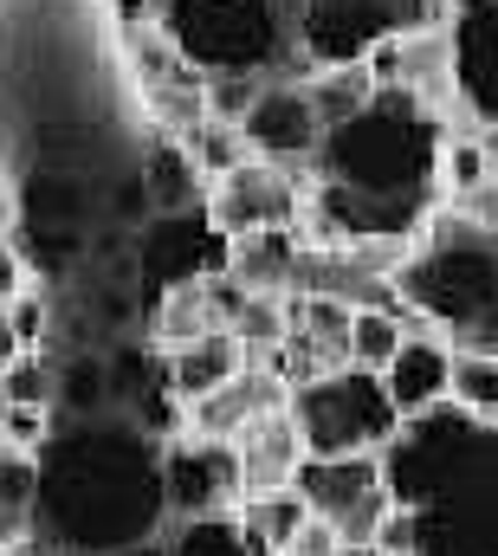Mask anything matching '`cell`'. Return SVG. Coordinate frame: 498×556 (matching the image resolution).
<instances>
[{
    "mask_svg": "<svg viewBox=\"0 0 498 556\" xmlns=\"http://www.w3.org/2000/svg\"><path fill=\"white\" fill-rule=\"evenodd\" d=\"M453 130L460 117L375 91L363 117L324 130L304 168V240L318 247L414 240L440 214V149Z\"/></svg>",
    "mask_w": 498,
    "mask_h": 556,
    "instance_id": "6da1fadb",
    "label": "cell"
},
{
    "mask_svg": "<svg viewBox=\"0 0 498 556\" xmlns=\"http://www.w3.org/2000/svg\"><path fill=\"white\" fill-rule=\"evenodd\" d=\"M162 446L129 415L59 420L39 453L33 531H46L72 556H111L162 538Z\"/></svg>",
    "mask_w": 498,
    "mask_h": 556,
    "instance_id": "7a4b0ae2",
    "label": "cell"
},
{
    "mask_svg": "<svg viewBox=\"0 0 498 556\" xmlns=\"http://www.w3.org/2000/svg\"><path fill=\"white\" fill-rule=\"evenodd\" d=\"M395 304H408L447 350L498 356V227L440 207L395 266Z\"/></svg>",
    "mask_w": 498,
    "mask_h": 556,
    "instance_id": "3957f363",
    "label": "cell"
},
{
    "mask_svg": "<svg viewBox=\"0 0 498 556\" xmlns=\"http://www.w3.org/2000/svg\"><path fill=\"white\" fill-rule=\"evenodd\" d=\"M149 13L195 78H311L298 52V0H149Z\"/></svg>",
    "mask_w": 498,
    "mask_h": 556,
    "instance_id": "277c9868",
    "label": "cell"
},
{
    "mask_svg": "<svg viewBox=\"0 0 498 556\" xmlns=\"http://www.w3.org/2000/svg\"><path fill=\"white\" fill-rule=\"evenodd\" d=\"M285 415L304 453H388V440L401 433L375 369H331L318 382H298Z\"/></svg>",
    "mask_w": 498,
    "mask_h": 556,
    "instance_id": "5b68a950",
    "label": "cell"
},
{
    "mask_svg": "<svg viewBox=\"0 0 498 556\" xmlns=\"http://www.w3.org/2000/svg\"><path fill=\"white\" fill-rule=\"evenodd\" d=\"M227 233L214 227L208 207H188V214H149L136 233H129V266H136V298L142 311L182 285H208V278H227Z\"/></svg>",
    "mask_w": 498,
    "mask_h": 556,
    "instance_id": "8992f818",
    "label": "cell"
},
{
    "mask_svg": "<svg viewBox=\"0 0 498 556\" xmlns=\"http://www.w3.org/2000/svg\"><path fill=\"white\" fill-rule=\"evenodd\" d=\"M291 492L337 531V544H375L388 525V485H382V453H304L291 472Z\"/></svg>",
    "mask_w": 498,
    "mask_h": 556,
    "instance_id": "52a82bcc",
    "label": "cell"
},
{
    "mask_svg": "<svg viewBox=\"0 0 498 556\" xmlns=\"http://www.w3.org/2000/svg\"><path fill=\"white\" fill-rule=\"evenodd\" d=\"M208 214H214V227L227 240H247V233H304V168L247 155L240 168H227L208 188Z\"/></svg>",
    "mask_w": 498,
    "mask_h": 556,
    "instance_id": "ba28073f",
    "label": "cell"
},
{
    "mask_svg": "<svg viewBox=\"0 0 498 556\" xmlns=\"http://www.w3.org/2000/svg\"><path fill=\"white\" fill-rule=\"evenodd\" d=\"M440 39H447V65H453V111L473 117L493 137L498 130V0H453Z\"/></svg>",
    "mask_w": 498,
    "mask_h": 556,
    "instance_id": "9c48e42d",
    "label": "cell"
},
{
    "mask_svg": "<svg viewBox=\"0 0 498 556\" xmlns=\"http://www.w3.org/2000/svg\"><path fill=\"white\" fill-rule=\"evenodd\" d=\"M247 498L240 485V459L227 440H201V433H175L162 446V505L169 518H208V511H234Z\"/></svg>",
    "mask_w": 498,
    "mask_h": 556,
    "instance_id": "30bf717a",
    "label": "cell"
},
{
    "mask_svg": "<svg viewBox=\"0 0 498 556\" xmlns=\"http://www.w3.org/2000/svg\"><path fill=\"white\" fill-rule=\"evenodd\" d=\"M285 376V389L318 382L331 369H350V311L331 298H285V337L272 356H252Z\"/></svg>",
    "mask_w": 498,
    "mask_h": 556,
    "instance_id": "8fae6325",
    "label": "cell"
},
{
    "mask_svg": "<svg viewBox=\"0 0 498 556\" xmlns=\"http://www.w3.org/2000/svg\"><path fill=\"white\" fill-rule=\"evenodd\" d=\"M234 130L247 142V155L285 162V168H311V155L324 142V124H318L304 85H259V98L247 104V117Z\"/></svg>",
    "mask_w": 498,
    "mask_h": 556,
    "instance_id": "7c38bea8",
    "label": "cell"
},
{
    "mask_svg": "<svg viewBox=\"0 0 498 556\" xmlns=\"http://www.w3.org/2000/svg\"><path fill=\"white\" fill-rule=\"evenodd\" d=\"M291 402V389H285V376L278 369H265V363H252L247 356V369L227 382V389H214L208 402H195L188 408V433H201V440H240L252 420H265V415H278Z\"/></svg>",
    "mask_w": 498,
    "mask_h": 556,
    "instance_id": "4fadbf2b",
    "label": "cell"
},
{
    "mask_svg": "<svg viewBox=\"0 0 498 556\" xmlns=\"http://www.w3.org/2000/svg\"><path fill=\"white\" fill-rule=\"evenodd\" d=\"M447 376H453V350L440 337H408L395 350V363L382 369V395H388L395 420L408 427V420L447 408Z\"/></svg>",
    "mask_w": 498,
    "mask_h": 556,
    "instance_id": "5bb4252c",
    "label": "cell"
},
{
    "mask_svg": "<svg viewBox=\"0 0 498 556\" xmlns=\"http://www.w3.org/2000/svg\"><path fill=\"white\" fill-rule=\"evenodd\" d=\"M240 369H247V350H240L227 330H214V337H195V343H175V350H162V389H169L182 408L208 402V395H214V389H227Z\"/></svg>",
    "mask_w": 498,
    "mask_h": 556,
    "instance_id": "9a60e30c",
    "label": "cell"
},
{
    "mask_svg": "<svg viewBox=\"0 0 498 556\" xmlns=\"http://www.w3.org/2000/svg\"><path fill=\"white\" fill-rule=\"evenodd\" d=\"M234 459H240V485H247V498H259V492H285L291 472L304 466V440H298L291 415L278 408V415L252 420L247 433L234 440Z\"/></svg>",
    "mask_w": 498,
    "mask_h": 556,
    "instance_id": "2e32d148",
    "label": "cell"
},
{
    "mask_svg": "<svg viewBox=\"0 0 498 556\" xmlns=\"http://www.w3.org/2000/svg\"><path fill=\"white\" fill-rule=\"evenodd\" d=\"M298 253H304V233H247L227 247V278L247 298H291Z\"/></svg>",
    "mask_w": 498,
    "mask_h": 556,
    "instance_id": "e0dca14e",
    "label": "cell"
},
{
    "mask_svg": "<svg viewBox=\"0 0 498 556\" xmlns=\"http://www.w3.org/2000/svg\"><path fill=\"white\" fill-rule=\"evenodd\" d=\"M142 194H149V214H188V207H208V175L195 168V155L175 137H155L142 155Z\"/></svg>",
    "mask_w": 498,
    "mask_h": 556,
    "instance_id": "ac0fdd59",
    "label": "cell"
},
{
    "mask_svg": "<svg viewBox=\"0 0 498 556\" xmlns=\"http://www.w3.org/2000/svg\"><path fill=\"white\" fill-rule=\"evenodd\" d=\"M304 98H311V111H318V124L324 130H337V124H350V117H363L375 104V78L363 59H350V65H318L311 78H304Z\"/></svg>",
    "mask_w": 498,
    "mask_h": 556,
    "instance_id": "d6986e66",
    "label": "cell"
},
{
    "mask_svg": "<svg viewBox=\"0 0 498 556\" xmlns=\"http://www.w3.org/2000/svg\"><path fill=\"white\" fill-rule=\"evenodd\" d=\"M98 415H111L104 350H65L59 356V420H98Z\"/></svg>",
    "mask_w": 498,
    "mask_h": 556,
    "instance_id": "ffe728a7",
    "label": "cell"
},
{
    "mask_svg": "<svg viewBox=\"0 0 498 556\" xmlns=\"http://www.w3.org/2000/svg\"><path fill=\"white\" fill-rule=\"evenodd\" d=\"M155 544H162V556H247L240 505L234 511H208V518H169Z\"/></svg>",
    "mask_w": 498,
    "mask_h": 556,
    "instance_id": "44dd1931",
    "label": "cell"
},
{
    "mask_svg": "<svg viewBox=\"0 0 498 556\" xmlns=\"http://www.w3.org/2000/svg\"><path fill=\"white\" fill-rule=\"evenodd\" d=\"M447 408H460L466 420H486V427H498V356H480V350H453Z\"/></svg>",
    "mask_w": 498,
    "mask_h": 556,
    "instance_id": "7402d4cb",
    "label": "cell"
},
{
    "mask_svg": "<svg viewBox=\"0 0 498 556\" xmlns=\"http://www.w3.org/2000/svg\"><path fill=\"white\" fill-rule=\"evenodd\" d=\"M0 395H7V408H52L59 415V356L52 350H20L0 369Z\"/></svg>",
    "mask_w": 498,
    "mask_h": 556,
    "instance_id": "603a6c76",
    "label": "cell"
},
{
    "mask_svg": "<svg viewBox=\"0 0 498 556\" xmlns=\"http://www.w3.org/2000/svg\"><path fill=\"white\" fill-rule=\"evenodd\" d=\"M401 311L395 304H375V311H350V369H388L395 350H401Z\"/></svg>",
    "mask_w": 498,
    "mask_h": 556,
    "instance_id": "cb8c5ba5",
    "label": "cell"
},
{
    "mask_svg": "<svg viewBox=\"0 0 498 556\" xmlns=\"http://www.w3.org/2000/svg\"><path fill=\"white\" fill-rule=\"evenodd\" d=\"M52 433H59V415H52V408H7V415H0V446H7V453L39 459Z\"/></svg>",
    "mask_w": 498,
    "mask_h": 556,
    "instance_id": "d4e9b609",
    "label": "cell"
},
{
    "mask_svg": "<svg viewBox=\"0 0 498 556\" xmlns=\"http://www.w3.org/2000/svg\"><path fill=\"white\" fill-rule=\"evenodd\" d=\"M52 304L39 298V291H20L13 304H7V330H13V343L20 350H52Z\"/></svg>",
    "mask_w": 498,
    "mask_h": 556,
    "instance_id": "484cf974",
    "label": "cell"
},
{
    "mask_svg": "<svg viewBox=\"0 0 498 556\" xmlns=\"http://www.w3.org/2000/svg\"><path fill=\"white\" fill-rule=\"evenodd\" d=\"M20 291H33V266H26L20 240H0V311H7Z\"/></svg>",
    "mask_w": 498,
    "mask_h": 556,
    "instance_id": "4316f807",
    "label": "cell"
},
{
    "mask_svg": "<svg viewBox=\"0 0 498 556\" xmlns=\"http://www.w3.org/2000/svg\"><path fill=\"white\" fill-rule=\"evenodd\" d=\"M337 551H344V544H337V531H331L324 518H311V525L298 531V544H291L285 556H337Z\"/></svg>",
    "mask_w": 498,
    "mask_h": 556,
    "instance_id": "83f0119b",
    "label": "cell"
},
{
    "mask_svg": "<svg viewBox=\"0 0 498 556\" xmlns=\"http://www.w3.org/2000/svg\"><path fill=\"white\" fill-rule=\"evenodd\" d=\"M486 227H498V130H493V194H486V214H480Z\"/></svg>",
    "mask_w": 498,
    "mask_h": 556,
    "instance_id": "f1b7e54d",
    "label": "cell"
},
{
    "mask_svg": "<svg viewBox=\"0 0 498 556\" xmlns=\"http://www.w3.org/2000/svg\"><path fill=\"white\" fill-rule=\"evenodd\" d=\"M13 356H20V343H13V330H7V311H0V369H7Z\"/></svg>",
    "mask_w": 498,
    "mask_h": 556,
    "instance_id": "f546056e",
    "label": "cell"
},
{
    "mask_svg": "<svg viewBox=\"0 0 498 556\" xmlns=\"http://www.w3.org/2000/svg\"><path fill=\"white\" fill-rule=\"evenodd\" d=\"M111 556H162V544L149 538V544H129V551H111Z\"/></svg>",
    "mask_w": 498,
    "mask_h": 556,
    "instance_id": "4dcf8cb0",
    "label": "cell"
},
{
    "mask_svg": "<svg viewBox=\"0 0 498 556\" xmlns=\"http://www.w3.org/2000/svg\"><path fill=\"white\" fill-rule=\"evenodd\" d=\"M0 201H13V188H7V175H0Z\"/></svg>",
    "mask_w": 498,
    "mask_h": 556,
    "instance_id": "1f68e13d",
    "label": "cell"
},
{
    "mask_svg": "<svg viewBox=\"0 0 498 556\" xmlns=\"http://www.w3.org/2000/svg\"><path fill=\"white\" fill-rule=\"evenodd\" d=\"M0 415H7V395H0Z\"/></svg>",
    "mask_w": 498,
    "mask_h": 556,
    "instance_id": "d6a6232c",
    "label": "cell"
}]
</instances>
